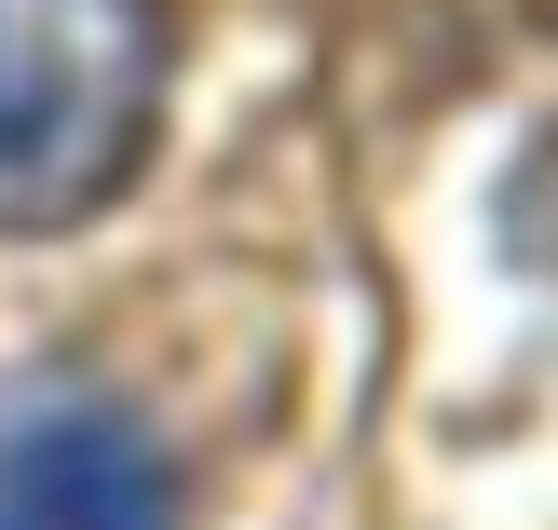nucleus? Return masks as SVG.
<instances>
[{"label":"nucleus","mask_w":558,"mask_h":530,"mask_svg":"<svg viewBox=\"0 0 558 530\" xmlns=\"http://www.w3.org/2000/svg\"><path fill=\"white\" fill-rule=\"evenodd\" d=\"M163 123V0H0V232H69Z\"/></svg>","instance_id":"f257e3e1"},{"label":"nucleus","mask_w":558,"mask_h":530,"mask_svg":"<svg viewBox=\"0 0 558 530\" xmlns=\"http://www.w3.org/2000/svg\"><path fill=\"white\" fill-rule=\"evenodd\" d=\"M14 530H178L150 435L123 408H41L14 435Z\"/></svg>","instance_id":"f03ea898"}]
</instances>
